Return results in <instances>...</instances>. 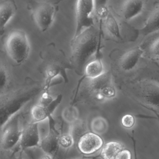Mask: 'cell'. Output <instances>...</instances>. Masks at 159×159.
<instances>
[{"instance_id": "obj_1", "label": "cell", "mask_w": 159, "mask_h": 159, "mask_svg": "<svg viewBox=\"0 0 159 159\" xmlns=\"http://www.w3.org/2000/svg\"><path fill=\"white\" fill-rule=\"evenodd\" d=\"M43 91V86L39 82L29 79L17 89L1 94V126L12 116L23 110L28 103Z\"/></svg>"}, {"instance_id": "obj_2", "label": "cell", "mask_w": 159, "mask_h": 159, "mask_svg": "<svg viewBox=\"0 0 159 159\" xmlns=\"http://www.w3.org/2000/svg\"><path fill=\"white\" fill-rule=\"evenodd\" d=\"M100 34L94 26L73 37L70 43V65L79 75L99 51Z\"/></svg>"}, {"instance_id": "obj_3", "label": "cell", "mask_w": 159, "mask_h": 159, "mask_svg": "<svg viewBox=\"0 0 159 159\" xmlns=\"http://www.w3.org/2000/svg\"><path fill=\"white\" fill-rule=\"evenodd\" d=\"M86 80L82 95L86 99L101 102L112 99L116 96V87L110 73H105L97 79Z\"/></svg>"}, {"instance_id": "obj_4", "label": "cell", "mask_w": 159, "mask_h": 159, "mask_svg": "<svg viewBox=\"0 0 159 159\" xmlns=\"http://www.w3.org/2000/svg\"><path fill=\"white\" fill-rule=\"evenodd\" d=\"M23 110L10 118L1 126V148L3 151L15 149L19 145L22 131L25 125Z\"/></svg>"}, {"instance_id": "obj_5", "label": "cell", "mask_w": 159, "mask_h": 159, "mask_svg": "<svg viewBox=\"0 0 159 159\" xmlns=\"http://www.w3.org/2000/svg\"><path fill=\"white\" fill-rule=\"evenodd\" d=\"M5 48L12 61L17 65L24 63L30 52V45L26 33L21 30L11 31L6 38Z\"/></svg>"}, {"instance_id": "obj_6", "label": "cell", "mask_w": 159, "mask_h": 159, "mask_svg": "<svg viewBox=\"0 0 159 159\" xmlns=\"http://www.w3.org/2000/svg\"><path fill=\"white\" fill-rule=\"evenodd\" d=\"M57 7L52 2L46 1L33 2L32 16L39 30L44 32L52 24L55 17Z\"/></svg>"}, {"instance_id": "obj_7", "label": "cell", "mask_w": 159, "mask_h": 159, "mask_svg": "<svg viewBox=\"0 0 159 159\" xmlns=\"http://www.w3.org/2000/svg\"><path fill=\"white\" fill-rule=\"evenodd\" d=\"M95 7V1L80 0L77 1L76 29L73 37H77L85 30L94 26L93 15Z\"/></svg>"}, {"instance_id": "obj_8", "label": "cell", "mask_w": 159, "mask_h": 159, "mask_svg": "<svg viewBox=\"0 0 159 159\" xmlns=\"http://www.w3.org/2000/svg\"><path fill=\"white\" fill-rule=\"evenodd\" d=\"M138 100L159 114V84L148 82L144 84L136 96Z\"/></svg>"}, {"instance_id": "obj_9", "label": "cell", "mask_w": 159, "mask_h": 159, "mask_svg": "<svg viewBox=\"0 0 159 159\" xmlns=\"http://www.w3.org/2000/svg\"><path fill=\"white\" fill-rule=\"evenodd\" d=\"M72 68V66L63 64L59 61H53L47 64L45 69V84L43 86L44 92H48L49 89L52 86L53 81L58 77H62L64 80L68 81L66 69Z\"/></svg>"}, {"instance_id": "obj_10", "label": "cell", "mask_w": 159, "mask_h": 159, "mask_svg": "<svg viewBox=\"0 0 159 159\" xmlns=\"http://www.w3.org/2000/svg\"><path fill=\"white\" fill-rule=\"evenodd\" d=\"M104 141L101 137L93 132H87L78 141L79 151L85 155H91L103 147Z\"/></svg>"}, {"instance_id": "obj_11", "label": "cell", "mask_w": 159, "mask_h": 159, "mask_svg": "<svg viewBox=\"0 0 159 159\" xmlns=\"http://www.w3.org/2000/svg\"><path fill=\"white\" fill-rule=\"evenodd\" d=\"M40 139L38 130V122L31 120L26 123L22 131L18 147L25 149L40 146Z\"/></svg>"}, {"instance_id": "obj_12", "label": "cell", "mask_w": 159, "mask_h": 159, "mask_svg": "<svg viewBox=\"0 0 159 159\" xmlns=\"http://www.w3.org/2000/svg\"><path fill=\"white\" fill-rule=\"evenodd\" d=\"M63 98L62 94H59L54 98L51 103L47 105L36 104L31 107L30 112L33 121L39 122L49 118L56 109L60 105Z\"/></svg>"}, {"instance_id": "obj_13", "label": "cell", "mask_w": 159, "mask_h": 159, "mask_svg": "<svg viewBox=\"0 0 159 159\" xmlns=\"http://www.w3.org/2000/svg\"><path fill=\"white\" fill-rule=\"evenodd\" d=\"M144 53V50L139 47L126 52L120 60L119 65L121 69L126 72L133 70L138 64Z\"/></svg>"}, {"instance_id": "obj_14", "label": "cell", "mask_w": 159, "mask_h": 159, "mask_svg": "<svg viewBox=\"0 0 159 159\" xmlns=\"http://www.w3.org/2000/svg\"><path fill=\"white\" fill-rule=\"evenodd\" d=\"M145 7V2L140 0H128L124 2L121 12L125 20L129 21L139 16Z\"/></svg>"}, {"instance_id": "obj_15", "label": "cell", "mask_w": 159, "mask_h": 159, "mask_svg": "<svg viewBox=\"0 0 159 159\" xmlns=\"http://www.w3.org/2000/svg\"><path fill=\"white\" fill-rule=\"evenodd\" d=\"M105 73V67L103 62L99 57H96L90 61L84 68L82 79L78 84L80 85L84 79L93 80L99 78Z\"/></svg>"}, {"instance_id": "obj_16", "label": "cell", "mask_w": 159, "mask_h": 159, "mask_svg": "<svg viewBox=\"0 0 159 159\" xmlns=\"http://www.w3.org/2000/svg\"><path fill=\"white\" fill-rule=\"evenodd\" d=\"M17 7L13 1H0V26L1 35L9 21L15 14Z\"/></svg>"}, {"instance_id": "obj_17", "label": "cell", "mask_w": 159, "mask_h": 159, "mask_svg": "<svg viewBox=\"0 0 159 159\" xmlns=\"http://www.w3.org/2000/svg\"><path fill=\"white\" fill-rule=\"evenodd\" d=\"M159 31V4L152 10L145 25L141 29V33L147 36Z\"/></svg>"}, {"instance_id": "obj_18", "label": "cell", "mask_w": 159, "mask_h": 159, "mask_svg": "<svg viewBox=\"0 0 159 159\" xmlns=\"http://www.w3.org/2000/svg\"><path fill=\"white\" fill-rule=\"evenodd\" d=\"M58 137L59 136L52 129L49 135L41 141L39 147L44 152L53 156L59 148Z\"/></svg>"}, {"instance_id": "obj_19", "label": "cell", "mask_w": 159, "mask_h": 159, "mask_svg": "<svg viewBox=\"0 0 159 159\" xmlns=\"http://www.w3.org/2000/svg\"><path fill=\"white\" fill-rule=\"evenodd\" d=\"M123 150L121 143L111 141L106 143L101 150V157L103 159H115L118 153Z\"/></svg>"}, {"instance_id": "obj_20", "label": "cell", "mask_w": 159, "mask_h": 159, "mask_svg": "<svg viewBox=\"0 0 159 159\" xmlns=\"http://www.w3.org/2000/svg\"><path fill=\"white\" fill-rule=\"evenodd\" d=\"M105 23L106 30L111 36L116 39H121V35L118 22L111 13L105 20Z\"/></svg>"}, {"instance_id": "obj_21", "label": "cell", "mask_w": 159, "mask_h": 159, "mask_svg": "<svg viewBox=\"0 0 159 159\" xmlns=\"http://www.w3.org/2000/svg\"><path fill=\"white\" fill-rule=\"evenodd\" d=\"M87 132L86 124L83 120H79L74 123L70 125L69 133L74 138V140H79L80 138Z\"/></svg>"}, {"instance_id": "obj_22", "label": "cell", "mask_w": 159, "mask_h": 159, "mask_svg": "<svg viewBox=\"0 0 159 159\" xmlns=\"http://www.w3.org/2000/svg\"><path fill=\"white\" fill-rule=\"evenodd\" d=\"M90 127L92 132L99 135L107 132L108 129V123L106 119L103 117H96L91 121Z\"/></svg>"}, {"instance_id": "obj_23", "label": "cell", "mask_w": 159, "mask_h": 159, "mask_svg": "<svg viewBox=\"0 0 159 159\" xmlns=\"http://www.w3.org/2000/svg\"><path fill=\"white\" fill-rule=\"evenodd\" d=\"M62 118L65 122L72 124L79 120V111L75 106H69L63 109Z\"/></svg>"}, {"instance_id": "obj_24", "label": "cell", "mask_w": 159, "mask_h": 159, "mask_svg": "<svg viewBox=\"0 0 159 159\" xmlns=\"http://www.w3.org/2000/svg\"><path fill=\"white\" fill-rule=\"evenodd\" d=\"M38 127L41 142L49 135L52 131L49 118L38 122Z\"/></svg>"}, {"instance_id": "obj_25", "label": "cell", "mask_w": 159, "mask_h": 159, "mask_svg": "<svg viewBox=\"0 0 159 159\" xmlns=\"http://www.w3.org/2000/svg\"><path fill=\"white\" fill-rule=\"evenodd\" d=\"M74 138L69 133H65L59 135L58 137L59 148L63 149H68L72 147L75 143Z\"/></svg>"}, {"instance_id": "obj_26", "label": "cell", "mask_w": 159, "mask_h": 159, "mask_svg": "<svg viewBox=\"0 0 159 159\" xmlns=\"http://www.w3.org/2000/svg\"><path fill=\"white\" fill-rule=\"evenodd\" d=\"M106 2H101V4L97 5L96 3L95 11L97 16L101 21H105L110 14L109 10L106 4ZM96 2V1H95Z\"/></svg>"}, {"instance_id": "obj_27", "label": "cell", "mask_w": 159, "mask_h": 159, "mask_svg": "<svg viewBox=\"0 0 159 159\" xmlns=\"http://www.w3.org/2000/svg\"><path fill=\"white\" fill-rule=\"evenodd\" d=\"M9 76L8 70L4 65L1 64L0 68V93H2L8 86Z\"/></svg>"}, {"instance_id": "obj_28", "label": "cell", "mask_w": 159, "mask_h": 159, "mask_svg": "<svg viewBox=\"0 0 159 159\" xmlns=\"http://www.w3.org/2000/svg\"><path fill=\"white\" fill-rule=\"evenodd\" d=\"M4 159H22L21 156V149L20 147L12 150L4 151Z\"/></svg>"}, {"instance_id": "obj_29", "label": "cell", "mask_w": 159, "mask_h": 159, "mask_svg": "<svg viewBox=\"0 0 159 159\" xmlns=\"http://www.w3.org/2000/svg\"><path fill=\"white\" fill-rule=\"evenodd\" d=\"M151 55L155 58H159V37L153 40L149 46Z\"/></svg>"}, {"instance_id": "obj_30", "label": "cell", "mask_w": 159, "mask_h": 159, "mask_svg": "<svg viewBox=\"0 0 159 159\" xmlns=\"http://www.w3.org/2000/svg\"><path fill=\"white\" fill-rule=\"evenodd\" d=\"M134 119L131 114H126L122 118V124L126 128H131L134 125Z\"/></svg>"}, {"instance_id": "obj_31", "label": "cell", "mask_w": 159, "mask_h": 159, "mask_svg": "<svg viewBox=\"0 0 159 159\" xmlns=\"http://www.w3.org/2000/svg\"><path fill=\"white\" fill-rule=\"evenodd\" d=\"M132 155L130 151L127 149L122 150L116 156L115 159H131Z\"/></svg>"}, {"instance_id": "obj_32", "label": "cell", "mask_w": 159, "mask_h": 159, "mask_svg": "<svg viewBox=\"0 0 159 159\" xmlns=\"http://www.w3.org/2000/svg\"><path fill=\"white\" fill-rule=\"evenodd\" d=\"M39 159H53V156L44 152Z\"/></svg>"}, {"instance_id": "obj_33", "label": "cell", "mask_w": 159, "mask_h": 159, "mask_svg": "<svg viewBox=\"0 0 159 159\" xmlns=\"http://www.w3.org/2000/svg\"><path fill=\"white\" fill-rule=\"evenodd\" d=\"M155 114H156V116H157V118H158V120H159V114H158V113H155Z\"/></svg>"}, {"instance_id": "obj_34", "label": "cell", "mask_w": 159, "mask_h": 159, "mask_svg": "<svg viewBox=\"0 0 159 159\" xmlns=\"http://www.w3.org/2000/svg\"><path fill=\"white\" fill-rule=\"evenodd\" d=\"M79 159V158H76V159Z\"/></svg>"}]
</instances>
